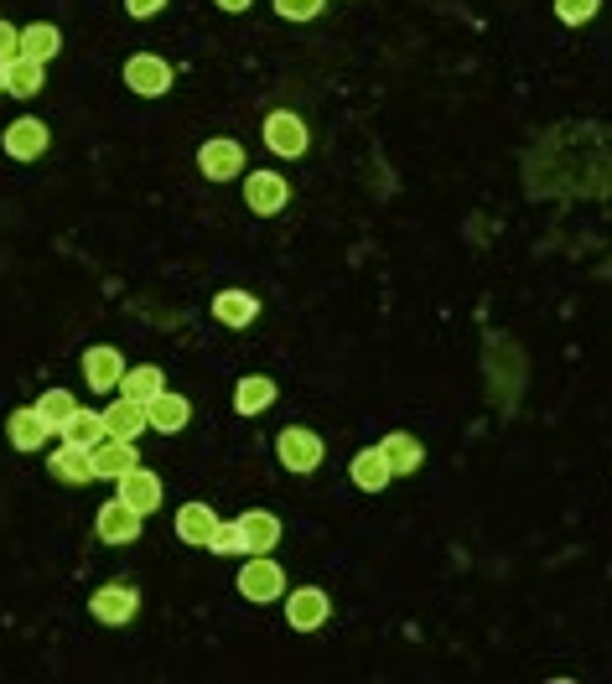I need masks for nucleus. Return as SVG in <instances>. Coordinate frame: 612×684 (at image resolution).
I'll return each instance as SVG.
<instances>
[{
  "mask_svg": "<svg viewBox=\"0 0 612 684\" xmlns=\"http://www.w3.org/2000/svg\"><path fill=\"white\" fill-rule=\"evenodd\" d=\"M119 373H125V358H119L115 348L83 352V384H89V390H119Z\"/></svg>",
  "mask_w": 612,
  "mask_h": 684,
  "instance_id": "14",
  "label": "nucleus"
},
{
  "mask_svg": "<svg viewBox=\"0 0 612 684\" xmlns=\"http://www.w3.org/2000/svg\"><path fill=\"white\" fill-rule=\"evenodd\" d=\"M239 596L244 602H276V596H286V570L270 555H250V566L239 570Z\"/></svg>",
  "mask_w": 612,
  "mask_h": 684,
  "instance_id": "2",
  "label": "nucleus"
},
{
  "mask_svg": "<svg viewBox=\"0 0 612 684\" xmlns=\"http://www.w3.org/2000/svg\"><path fill=\"white\" fill-rule=\"evenodd\" d=\"M140 519H146V513L130 509V503L115 492V498L100 509V519H94V534H100L104 545H136V540H140Z\"/></svg>",
  "mask_w": 612,
  "mask_h": 684,
  "instance_id": "4",
  "label": "nucleus"
},
{
  "mask_svg": "<svg viewBox=\"0 0 612 684\" xmlns=\"http://www.w3.org/2000/svg\"><path fill=\"white\" fill-rule=\"evenodd\" d=\"M47 125L42 119H16V125H5V136H0V146H5V156L16 161H37L42 151H47Z\"/></svg>",
  "mask_w": 612,
  "mask_h": 684,
  "instance_id": "11",
  "label": "nucleus"
},
{
  "mask_svg": "<svg viewBox=\"0 0 612 684\" xmlns=\"http://www.w3.org/2000/svg\"><path fill=\"white\" fill-rule=\"evenodd\" d=\"M58 47H62V37H58V26H53V21H32V26L21 32V58L53 62V58H58Z\"/></svg>",
  "mask_w": 612,
  "mask_h": 684,
  "instance_id": "24",
  "label": "nucleus"
},
{
  "mask_svg": "<svg viewBox=\"0 0 612 684\" xmlns=\"http://www.w3.org/2000/svg\"><path fill=\"white\" fill-rule=\"evenodd\" d=\"M259 136H265V146H270L280 161L307 156V146H312V130H307V119L291 115V109H276V115H265Z\"/></svg>",
  "mask_w": 612,
  "mask_h": 684,
  "instance_id": "1",
  "label": "nucleus"
},
{
  "mask_svg": "<svg viewBox=\"0 0 612 684\" xmlns=\"http://www.w3.org/2000/svg\"><path fill=\"white\" fill-rule=\"evenodd\" d=\"M11 94L16 98H37L42 94V62H32V58L11 62Z\"/></svg>",
  "mask_w": 612,
  "mask_h": 684,
  "instance_id": "27",
  "label": "nucleus"
},
{
  "mask_svg": "<svg viewBox=\"0 0 612 684\" xmlns=\"http://www.w3.org/2000/svg\"><path fill=\"white\" fill-rule=\"evenodd\" d=\"M5 436H11V447H16V451H42V447H47V436H53V426H47V420H42V410L32 405V410L11 415Z\"/></svg>",
  "mask_w": 612,
  "mask_h": 684,
  "instance_id": "17",
  "label": "nucleus"
},
{
  "mask_svg": "<svg viewBox=\"0 0 612 684\" xmlns=\"http://www.w3.org/2000/svg\"><path fill=\"white\" fill-rule=\"evenodd\" d=\"M208 549H213V555H250V549H244V534H239V524H218L213 540H208Z\"/></svg>",
  "mask_w": 612,
  "mask_h": 684,
  "instance_id": "30",
  "label": "nucleus"
},
{
  "mask_svg": "<svg viewBox=\"0 0 612 684\" xmlns=\"http://www.w3.org/2000/svg\"><path fill=\"white\" fill-rule=\"evenodd\" d=\"M146 426H151V420H146V405L125 399V394H119L115 405L104 410V430H109V436H119V441H136Z\"/></svg>",
  "mask_w": 612,
  "mask_h": 684,
  "instance_id": "19",
  "label": "nucleus"
},
{
  "mask_svg": "<svg viewBox=\"0 0 612 684\" xmlns=\"http://www.w3.org/2000/svg\"><path fill=\"white\" fill-rule=\"evenodd\" d=\"M276 379H265V373H244L234 390V410L239 415H265L270 405H276Z\"/></svg>",
  "mask_w": 612,
  "mask_h": 684,
  "instance_id": "16",
  "label": "nucleus"
},
{
  "mask_svg": "<svg viewBox=\"0 0 612 684\" xmlns=\"http://www.w3.org/2000/svg\"><path fill=\"white\" fill-rule=\"evenodd\" d=\"M119 498L140 513H157L161 509V477L157 472H146V467H130L119 477Z\"/></svg>",
  "mask_w": 612,
  "mask_h": 684,
  "instance_id": "13",
  "label": "nucleus"
},
{
  "mask_svg": "<svg viewBox=\"0 0 612 684\" xmlns=\"http://www.w3.org/2000/svg\"><path fill=\"white\" fill-rule=\"evenodd\" d=\"M276 456L286 472H316L322 467V436H312L307 426H286L276 436Z\"/></svg>",
  "mask_w": 612,
  "mask_h": 684,
  "instance_id": "3",
  "label": "nucleus"
},
{
  "mask_svg": "<svg viewBox=\"0 0 612 684\" xmlns=\"http://www.w3.org/2000/svg\"><path fill=\"white\" fill-rule=\"evenodd\" d=\"M125 83H130L140 98H161L172 89V68L161 58H151V53H136V58L125 62Z\"/></svg>",
  "mask_w": 612,
  "mask_h": 684,
  "instance_id": "7",
  "label": "nucleus"
},
{
  "mask_svg": "<svg viewBox=\"0 0 612 684\" xmlns=\"http://www.w3.org/2000/svg\"><path fill=\"white\" fill-rule=\"evenodd\" d=\"M379 451H384V462H390V472H395V477H411V472L420 467V456H426V451H420V441H415V436H405V430L384 436V441H379Z\"/></svg>",
  "mask_w": 612,
  "mask_h": 684,
  "instance_id": "23",
  "label": "nucleus"
},
{
  "mask_svg": "<svg viewBox=\"0 0 612 684\" xmlns=\"http://www.w3.org/2000/svg\"><path fill=\"white\" fill-rule=\"evenodd\" d=\"M37 410H42V420H47L53 430H62V420L79 410V405H73V394H68V390H47V394L37 399Z\"/></svg>",
  "mask_w": 612,
  "mask_h": 684,
  "instance_id": "28",
  "label": "nucleus"
},
{
  "mask_svg": "<svg viewBox=\"0 0 612 684\" xmlns=\"http://www.w3.org/2000/svg\"><path fill=\"white\" fill-rule=\"evenodd\" d=\"M104 436V410H73L62 420V441H73V447H100Z\"/></svg>",
  "mask_w": 612,
  "mask_h": 684,
  "instance_id": "26",
  "label": "nucleus"
},
{
  "mask_svg": "<svg viewBox=\"0 0 612 684\" xmlns=\"http://www.w3.org/2000/svg\"><path fill=\"white\" fill-rule=\"evenodd\" d=\"M0 94H11V62H0Z\"/></svg>",
  "mask_w": 612,
  "mask_h": 684,
  "instance_id": "35",
  "label": "nucleus"
},
{
  "mask_svg": "<svg viewBox=\"0 0 612 684\" xmlns=\"http://www.w3.org/2000/svg\"><path fill=\"white\" fill-rule=\"evenodd\" d=\"M255 0H218V11H229V16H239V11H250Z\"/></svg>",
  "mask_w": 612,
  "mask_h": 684,
  "instance_id": "34",
  "label": "nucleus"
},
{
  "mask_svg": "<svg viewBox=\"0 0 612 684\" xmlns=\"http://www.w3.org/2000/svg\"><path fill=\"white\" fill-rule=\"evenodd\" d=\"M89 456H94V477H115V483L130 467H140L136 441H119V436H104L100 447H89Z\"/></svg>",
  "mask_w": 612,
  "mask_h": 684,
  "instance_id": "10",
  "label": "nucleus"
},
{
  "mask_svg": "<svg viewBox=\"0 0 612 684\" xmlns=\"http://www.w3.org/2000/svg\"><path fill=\"white\" fill-rule=\"evenodd\" d=\"M213 316L223 327H250L259 316V301L250 291H223V295H213Z\"/></svg>",
  "mask_w": 612,
  "mask_h": 684,
  "instance_id": "25",
  "label": "nucleus"
},
{
  "mask_svg": "<svg viewBox=\"0 0 612 684\" xmlns=\"http://www.w3.org/2000/svg\"><path fill=\"white\" fill-rule=\"evenodd\" d=\"M234 524H239V534H244V549H250V555H270V549L280 545V519L276 513L250 509V513H239Z\"/></svg>",
  "mask_w": 612,
  "mask_h": 684,
  "instance_id": "12",
  "label": "nucleus"
},
{
  "mask_svg": "<svg viewBox=\"0 0 612 684\" xmlns=\"http://www.w3.org/2000/svg\"><path fill=\"white\" fill-rule=\"evenodd\" d=\"M597 5L602 0H555V21H566V26H581V21L597 16Z\"/></svg>",
  "mask_w": 612,
  "mask_h": 684,
  "instance_id": "29",
  "label": "nucleus"
},
{
  "mask_svg": "<svg viewBox=\"0 0 612 684\" xmlns=\"http://www.w3.org/2000/svg\"><path fill=\"white\" fill-rule=\"evenodd\" d=\"M198 166L208 182H229V176L244 172V146L239 140H203Z\"/></svg>",
  "mask_w": 612,
  "mask_h": 684,
  "instance_id": "8",
  "label": "nucleus"
},
{
  "mask_svg": "<svg viewBox=\"0 0 612 684\" xmlns=\"http://www.w3.org/2000/svg\"><path fill=\"white\" fill-rule=\"evenodd\" d=\"M21 58V32L11 21H0V62H16Z\"/></svg>",
  "mask_w": 612,
  "mask_h": 684,
  "instance_id": "32",
  "label": "nucleus"
},
{
  "mask_svg": "<svg viewBox=\"0 0 612 684\" xmlns=\"http://www.w3.org/2000/svg\"><path fill=\"white\" fill-rule=\"evenodd\" d=\"M213 529H218V513L208 509V503H187V509L177 513V540H182V545H203V549H208Z\"/></svg>",
  "mask_w": 612,
  "mask_h": 684,
  "instance_id": "20",
  "label": "nucleus"
},
{
  "mask_svg": "<svg viewBox=\"0 0 612 684\" xmlns=\"http://www.w3.org/2000/svg\"><path fill=\"white\" fill-rule=\"evenodd\" d=\"M286 197H291V187H286V176L280 172H250L244 176V202H250V213H259V218L280 213Z\"/></svg>",
  "mask_w": 612,
  "mask_h": 684,
  "instance_id": "6",
  "label": "nucleus"
},
{
  "mask_svg": "<svg viewBox=\"0 0 612 684\" xmlns=\"http://www.w3.org/2000/svg\"><path fill=\"white\" fill-rule=\"evenodd\" d=\"M187 399L182 394H172V390H161L151 405H146V420H151V430H161V436H177L182 426H187Z\"/></svg>",
  "mask_w": 612,
  "mask_h": 684,
  "instance_id": "18",
  "label": "nucleus"
},
{
  "mask_svg": "<svg viewBox=\"0 0 612 684\" xmlns=\"http://www.w3.org/2000/svg\"><path fill=\"white\" fill-rule=\"evenodd\" d=\"M136 606H140V596H136V587H125V581H109V587H100L89 596V612H94L104 627H125L136 617Z\"/></svg>",
  "mask_w": 612,
  "mask_h": 684,
  "instance_id": "5",
  "label": "nucleus"
},
{
  "mask_svg": "<svg viewBox=\"0 0 612 684\" xmlns=\"http://www.w3.org/2000/svg\"><path fill=\"white\" fill-rule=\"evenodd\" d=\"M390 462H384V451L379 447H369V451H358L354 456V488H363V492H384L390 488Z\"/></svg>",
  "mask_w": 612,
  "mask_h": 684,
  "instance_id": "22",
  "label": "nucleus"
},
{
  "mask_svg": "<svg viewBox=\"0 0 612 684\" xmlns=\"http://www.w3.org/2000/svg\"><path fill=\"white\" fill-rule=\"evenodd\" d=\"M161 390H166V373L151 369V363H140V369L119 373V394H125V399H136V405H151Z\"/></svg>",
  "mask_w": 612,
  "mask_h": 684,
  "instance_id": "21",
  "label": "nucleus"
},
{
  "mask_svg": "<svg viewBox=\"0 0 612 684\" xmlns=\"http://www.w3.org/2000/svg\"><path fill=\"white\" fill-rule=\"evenodd\" d=\"M327 591H316V587H301L286 596V623L297 627V633H316V627L327 623Z\"/></svg>",
  "mask_w": 612,
  "mask_h": 684,
  "instance_id": "9",
  "label": "nucleus"
},
{
  "mask_svg": "<svg viewBox=\"0 0 612 684\" xmlns=\"http://www.w3.org/2000/svg\"><path fill=\"white\" fill-rule=\"evenodd\" d=\"M47 472H53L58 483H94V456H89V447L62 441L58 456H47Z\"/></svg>",
  "mask_w": 612,
  "mask_h": 684,
  "instance_id": "15",
  "label": "nucleus"
},
{
  "mask_svg": "<svg viewBox=\"0 0 612 684\" xmlns=\"http://www.w3.org/2000/svg\"><path fill=\"white\" fill-rule=\"evenodd\" d=\"M125 11L136 21H151V16H161L166 11V0H125Z\"/></svg>",
  "mask_w": 612,
  "mask_h": 684,
  "instance_id": "33",
  "label": "nucleus"
},
{
  "mask_svg": "<svg viewBox=\"0 0 612 684\" xmlns=\"http://www.w3.org/2000/svg\"><path fill=\"white\" fill-rule=\"evenodd\" d=\"M327 0H276V16L280 21H316Z\"/></svg>",
  "mask_w": 612,
  "mask_h": 684,
  "instance_id": "31",
  "label": "nucleus"
}]
</instances>
